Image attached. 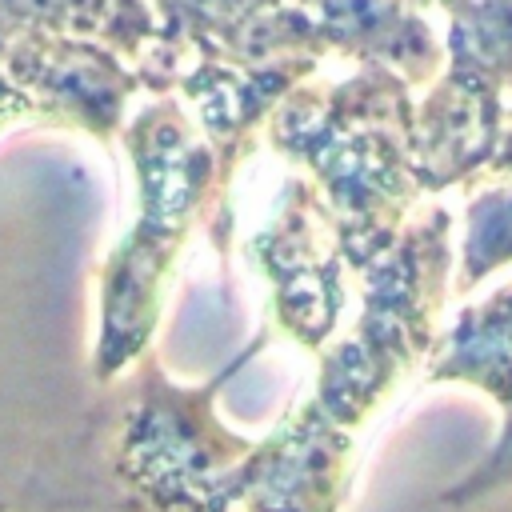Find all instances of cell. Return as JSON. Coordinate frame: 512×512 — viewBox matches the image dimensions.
<instances>
[{"instance_id": "13", "label": "cell", "mask_w": 512, "mask_h": 512, "mask_svg": "<svg viewBox=\"0 0 512 512\" xmlns=\"http://www.w3.org/2000/svg\"><path fill=\"white\" fill-rule=\"evenodd\" d=\"M0 512H8V508H4V500H0Z\"/></svg>"}, {"instance_id": "4", "label": "cell", "mask_w": 512, "mask_h": 512, "mask_svg": "<svg viewBox=\"0 0 512 512\" xmlns=\"http://www.w3.org/2000/svg\"><path fill=\"white\" fill-rule=\"evenodd\" d=\"M452 276V212L420 208L400 240L360 272V312L352 328L320 352L308 404L344 432L388 400V392L424 360L440 336V308Z\"/></svg>"}, {"instance_id": "5", "label": "cell", "mask_w": 512, "mask_h": 512, "mask_svg": "<svg viewBox=\"0 0 512 512\" xmlns=\"http://www.w3.org/2000/svg\"><path fill=\"white\" fill-rule=\"evenodd\" d=\"M252 260L272 284L276 324L304 348L328 344L344 312V252L316 184L292 180L280 216L252 240Z\"/></svg>"}, {"instance_id": "7", "label": "cell", "mask_w": 512, "mask_h": 512, "mask_svg": "<svg viewBox=\"0 0 512 512\" xmlns=\"http://www.w3.org/2000/svg\"><path fill=\"white\" fill-rule=\"evenodd\" d=\"M356 436L308 400L260 436L244 512H340L352 492Z\"/></svg>"}, {"instance_id": "10", "label": "cell", "mask_w": 512, "mask_h": 512, "mask_svg": "<svg viewBox=\"0 0 512 512\" xmlns=\"http://www.w3.org/2000/svg\"><path fill=\"white\" fill-rule=\"evenodd\" d=\"M512 264V184H484L468 196L456 292H472L496 268Z\"/></svg>"}, {"instance_id": "2", "label": "cell", "mask_w": 512, "mask_h": 512, "mask_svg": "<svg viewBox=\"0 0 512 512\" xmlns=\"http://www.w3.org/2000/svg\"><path fill=\"white\" fill-rule=\"evenodd\" d=\"M136 172V220L100 268V328L92 376L112 384L152 352L164 284L192 236V224L228 184L236 156L220 152L176 96L152 100L124 128Z\"/></svg>"}, {"instance_id": "3", "label": "cell", "mask_w": 512, "mask_h": 512, "mask_svg": "<svg viewBox=\"0 0 512 512\" xmlns=\"http://www.w3.org/2000/svg\"><path fill=\"white\" fill-rule=\"evenodd\" d=\"M268 340L260 332L204 384H176L148 352L132 364L112 432V472L148 512H236L260 436H240L216 412L220 388Z\"/></svg>"}, {"instance_id": "12", "label": "cell", "mask_w": 512, "mask_h": 512, "mask_svg": "<svg viewBox=\"0 0 512 512\" xmlns=\"http://www.w3.org/2000/svg\"><path fill=\"white\" fill-rule=\"evenodd\" d=\"M412 4H416V8H424V4H436V8H444L448 16H456V12H460V8H468L472 0H412Z\"/></svg>"}, {"instance_id": "9", "label": "cell", "mask_w": 512, "mask_h": 512, "mask_svg": "<svg viewBox=\"0 0 512 512\" xmlns=\"http://www.w3.org/2000/svg\"><path fill=\"white\" fill-rule=\"evenodd\" d=\"M20 32L96 40L136 68L160 48V16L148 0H0V36Z\"/></svg>"}, {"instance_id": "8", "label": "cell", "mask_w": 512, "mask_h": 512, "mask_svg": "<svg viewBox=\"0 0 512 512\" xmlns=\"http://www.w3.org/2000/svg\"><path fill=\"white\" fill-rule=\"evenodd\" d=\"M320 36L324 52L352 56L356 64H384L412 88L444 72L448 48L412 0H296Z\"/></svg>"}, {"instance_id": "1", "label": "cell", "mask_w": 512, "mask_h": 512, "mask_svg": "<svg viewBox=\"0 0 512 512\" xmlns=\"http://www.w3.org/2000/svg\"><path fill=\"white\" fill-rule=\"evenodd\" d=\"M264 128L280 156L312 172L348 268H372L424 196L412 84L384 64H360L340 84H300Z\"/></svg>"}, {"instance_id": "6", "label": "cell", "mask_w": 512, "mask_h": 512, "mask_svg": "<svg viewBox=\"0 0 512 512\" xmlns=\"http://www.w3.org/2000/svg\"><path fill=\"white\" fill-rule=\"evenodd\" d=\"M424 376L432 384H468L500 408L492 448L440 492L444 508H468L512 488V280L484 300L464 304L440 328Z\"/></svg>"}, {"instance_id": "11", "label": "cell", "mask_w": 512, "mask_h": 512, "mask_svg": "<svg viewBox=\"0 0 512 512\" xmlns=\"http://www.w3.org/2000/svg\"><path fill=\"white\" fill-rule=\"evenodd\" d=\"M16 120H48V116H44V108L36 100H28L16 84H8L0 76V128H8Z\"/></svg>"}]
</instances>
